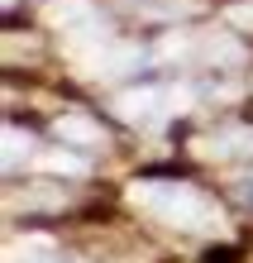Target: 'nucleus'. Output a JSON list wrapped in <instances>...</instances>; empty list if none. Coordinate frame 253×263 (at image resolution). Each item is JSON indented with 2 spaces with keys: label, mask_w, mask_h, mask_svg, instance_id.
<instances>
[{
  "label": "nucleus",
  "mask_w": 253,
  "mask_h": 263,
  "mask_svg": "<svg viewBox=\"0 0 253 263\" xmlns=\"http://www.w3.org/2000/svg\"><path fill=\"white\" fill-rule=\"evenodd\" d=\"M24 206H62V187H57V192H29Z\"/></svg>",
  "instance_id": "nucleus-9"
},
{
  "label": "nucleus",
  "mask_w": 253,
  "mask_h": 263,
  "mask_svg": "<svg viewBox=\"0 0 253 263\" xmlns=\"http://www.w3.org/2000/svg\"><path fill=\"white\" fill-rule=\"evenodd\" d=\"M53 129H57L62 144H82V148H91V144H101V139H105V134H101V125H96V120H86L82 110H67Z\"/></svg>",
  "instance_id": "nucleus-3"
},
{
  "label": "nucleus",
  "mask_w": 253,
  "mask_h": 263,
  "mask_svg": "<svg viewBox=\"0 0 253 263\" xmlns=\"http://www.w3.org/2000/svg\"><path fill=\"white\" fill-rule=\"evenodd\" d=\"M14 258H24V263H76L72 254L53 249L48 239H24V249H14Z\"/></svg>",
  "instance_id": "nucleus-6"
},
{
  "label": "nucleus",
  "mask_w": 253,
  "mask_h": 263,
  "mask_svg": "<svg viewBox=\"0 0 253 263\" xmlns=\"http://www.w3.org/2000/svg\"><path fill=\"white\" fill-rule=\"evenodd\" d=\"M129 201L177 230H220V211L186 182H134Z\"/></svg>",
  "instance_id": "nucleus-1"
},
{
  "label": "nucleus",
  "mask_w": 253,
  "mask_h": 263,
  "mask_svg": "<svg viewBox=\"0 0 253 263\" xmlns=\"http://www.w3.org/2000/svg\"><path fill=\"white\" fill-rule=\"evenodd\" d=\"M248 201H253V182H248Z\"/></svg>",
  "instance_id": "nucleus-10"
},
{
  "label": "nucleus",
  "mask_w": 253,
  "mask_h": 263,
  "mask_svg": "<svg viewBox=\"0 0 253 263\" xmlns=\"http://www.w3.org/2000/svg\"><path fill=\"white\" fill-rule=\"evenodd\" d=\"M201 153H210V158H229V153H253V129L239 125V129H220L210 139H201Z\"/></svg>",
  "instance_id": "nucleus-4"
},
{
  "label": "nucleus",
  "mask_w": 253,
  "mask_h": 263,
  "mask_svg": "<svg viewBox=\"0 0 253 263\" xmlns=\"http://www.w3.org/2000/svg\"><path fill=\"white\" fill-rule=\"evenodd\" d=\"M225 20H229L234 29H253V0H239V5H229V10H225Z\"/></svg>",
  "instance_id": "nucleus-8"
},
{
  "label": "nucleus",
  "mask_w": 253,
  "mask_h": 263,
  "mask_svg": "<svg viewBox=\"0 0 253 263\" xmlns=\"http://www.w3.org/2000/svg\"><path fill=\"white\" fill-rule=\"evenodd\" d=\"M191 105V91H177V86H139V91H124L115 101V110L129 120V125H148V120H163L172 110Z\"/></svg>",
  "instance_id": "nucleus-2"
},
{
  "label": "nucleus",
  "mask_w": 253,
  "mask_h": 263,
  "mask_svg": "<svg viewBox=\"0 0 253 263\" xmlns=\"http://www.w3.org/2000/svg\"><path fill=\"white\" fill-rule=\"evenodd\" d=\"M38 167L43 173H62V177H82L86 158H76V153H67V148H48V153H38Z\"/></svg>",
  "instance_id": "nucleus-5"
},
{
  "label": "nucleus",
  "mask_w": 253,
  "mask_h": 263,
  "mask_svg": "<svg viewBox=\"0 0 253 263\" xmlns=\"http://www.w3.org/2000/svg\"><path fill=\"white\" fill-rule=\"evenodd\" d=\"M29 148H34V144H29V134H20V129H5V173H14V167H20V158H29Z\"/></svg>",
  "instance_id": "nucleus-7"
}]
</instances>
